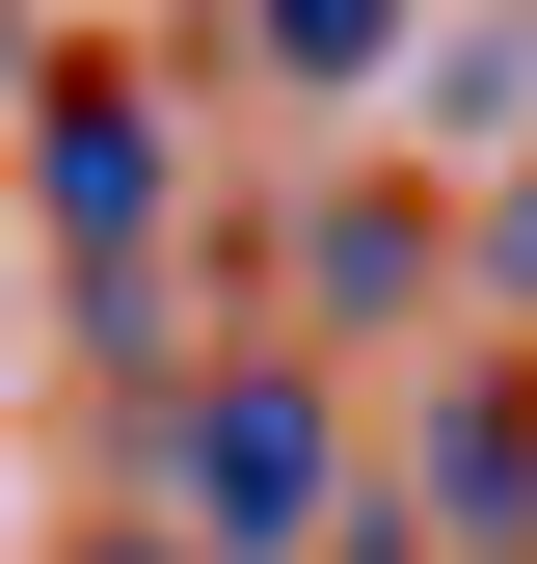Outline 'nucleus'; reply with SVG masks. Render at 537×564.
<instances>
[{"instance_id": "obj_1", "label": "nucleus", "mask_w": 537, "mask_h": 564, "mask_svg": "<svg viewBox=\"0 0 537 564\" xmlns=\"http://www.w3.org/2000/svg\"><path fill=\"white\" fill-rule=\"evenodd\" d=\"M188 511H216V538H296L322 511V403L296 377H216V403H188Z\"/></svg>"}, {"instance_id": "obj_2", "label": "nucleus", "mask_w": 537, "mask_h": 564, "mask_svg": "<svg viewBox=\"0 0 537 564\" xmlns=\"http://www.w3.org/2000/svg\"><path fill=\"white\" fill-rule=\"evenodd\" d=\"M376 28H403V0H268V54H296V82H350Z\"/></svg>"}, {"instance_id": "obj_3", "label": "nucleus", "mask_w": 537, "mask_h": 564, "mask_svg": "<svg viewBox=\"0 0 537 564\" xmlns=\"http://www.w3.org/2000/svg\"><path fill=\"white\" fill-rule=\"evenodd\" d=\"M108 564H162V538H108ZM188 564H216V538H188Z\"/></svg>"}]
</instances>
